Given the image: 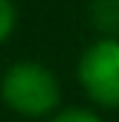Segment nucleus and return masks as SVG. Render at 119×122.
<instances>
[{
    "label": "nucleus",
    "instance_id": "20e7f679",
    "mask_svg": "<svg viewBox=\"0 0 119 122\" xmlns=\"http://www.w3.org/2000/svg\"><path fill=\"white\" fill-rule=\"evenodd\" d=\"M17 26V11L11 0H0V46L11 37V31Z\"/></svg>",
    "mask_w": 119,
    "mask_h": 122
},
{
    "label": "nucleus",
    "instance_id": "7ed1b4c3",
    "mask_svg": "<svg viewBox=\"0 0 119 122\" xmlns=\"http://www.w3.org/2000/svg\"><path fill=\"white\" fill-rule=\"evenodd\" d=\"M88 14L94 29L102 37H116L119 34V0H91Z\"/></svg>",
    "mask_w": 119,
    "mask_h": 122
},
{
    "label": "nucleus",
    "instance_id": "f03ea898",
    "mask_svg": "<svg viewBox=\"0 0 119 122\" xmlns=\"http://www.w3.org/2000/svg\"><path fill=\"white\" fill-rule=\"evenodd\" d=\"M77 80L91 99L108 111H119V37H99L82 51Z\"/></svg>",
    "mask_w": 119,
    "mask_h": 122
},
{
    "label": "nucleus",
    "instance_id": "f257e3e1",
    "mask_svg": "<svg viewBox=\"0 0 119 122\" xmlns=\"http://www.w3.org/2000/svg\"><path fill=\"white\" fill-rule=\"evenodd\" d=\"M0 97L14 114L37 119L60 105V82L40 62H14L3 74Z\"/></svg>",
    "mask_w": 119,
    "mask_h": 122
},
{
    "label": "nucleus",
    "instance_id": "39448f33",
    "mask_svg": "<svg viewBox=\"0 0 119 122\" xmlns=\"http://www.w3.org/2000/svg\"><path fill=\"white\" fill-rule=\"evenodd\" d=\"M51 122H102V119L88 108H65V111L54 114Z\"/></svg>",
    "mask_w": 119,
    "mask_h": 122
}]
</instances>
